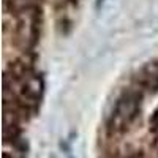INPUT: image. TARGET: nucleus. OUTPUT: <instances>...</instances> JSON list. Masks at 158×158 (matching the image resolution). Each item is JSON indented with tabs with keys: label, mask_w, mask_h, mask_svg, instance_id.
<instances>
[{
	"label": "nucleus",
	"mask_w": 158,
	"mask_h": 158,
	"mask_svg": "<svg viewBox=\"0 0 158 158\" xmlns=\"http://www.w3.org/2000/svg\"><path fill=\"white\" fill-rule=\"evenodd\" d=\"M10 2H11V10L15 13H19V11L35 10L38 0H10Z\"/></svg>",
	"instance_id": "2"
},
{
	"label": "nucleus",
	"mask_w": 158,
	"mask_h": 158,
	"mask_svg": "<svg viewBox=\"0 0 158 158\" xmlns=\"http://www.w3.org/2000/svg\"><path fill=\"white\" fill-rule=\"evenodd\" d=\"M139 95L133 90H128L122 97H118L112 112L108 117V130L111 133H123L128 130V127L135 122L139 112Z\"/></svg>",
	"instance_id": "1"
},
{
	"label": "nucleus",
	"mask_w": 158,
	"mask_h": 158,
	"mask_svg": "<svg viewBox=\"0 0 158 158\" xmlns=\"http://www.w3.org/2000/svg\"><path fill=\"white\" fill-rule=\"evenodd\" d=\"M101 2H103V0H98V3H101Z\"/></svg>",
	"instance_id": "3"
}]
</instances>
